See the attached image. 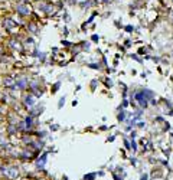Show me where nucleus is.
<instances>
[{
  "label": "nucleus",
  "mask_w": 173,
  "mask_h": 180,
  "mask_svg": "<svg viewBox=\"0 0 173 180\" xmlns=\"http://www.w3.org/2000/svg\"><path fill=\"white\" fill-rule=\"evenodd\" d=\"M3 173H5L9 179H16V177L19 176L18 167H6V169H3Z\"/></svg>",
  "instance_id": "obj_1"
},
{
  "label": "nucleus",
  "mask_w": 173,
  "mask_h": 180,
  "mask_svg": "<svg viewBox=\"0 0 173 180\" xmlns=\"http://www.w3.org/2000/svg\"><path fill=\"white\" fill-rule=\"evenodd\" d=\"M16 9H18V13H20V15H23V16H28V15L30 13V9H29L28 6H25V5H19Z\"/></svg>",
  "instance_id": "obj_2"
},
{
  "label": "nucleus",
  "mask_w": 173,
  "mask_h": 180,
  "mask_svg": "<svg viewBox=\"0 0 173 180\" xmlns=\"http://www.w3.org/2000/svg\"><path fill=\"white\" fill-rule=\"evenodd\" d=\"M26 85H28V79H26V78H20V79L16 81V86H18L19 89H25Z\"/></svg>",
  "instance_id": "obj_3"
},
{
  "label": "nucleus",
  "mask_w": 173,
  "mask_h": 180,
  "mask_svg": "<svg viewBox=\"0 0 173 180\" xmlns=\"http://www.w3.org/2000/svg\"><path fill=\"white\" fill-rule=\"evenodd\" d=\"M25 104H26L28 107H33V104H35V97H33V95H28V97L25 98Z\"/></svg>",
  "instance_id": "obj_4"
},
{
  "label": "nucleus",
  "mask_w": 173,
  "mask_h": 180,
  "mask_svg": "<svg viewBox=\"0 0 173 180\" xmlns=\"http://www.w3.org/2000/svg\"><path fill=\"white\" fill-rule=\"evenodd\" d=\"M3 25H5V28H6V29H13V28L16 26V23H15L12 19H6Z\"/></svg>",
  "instance_id": "obj_5"
},
{
  "label": "nucleus",
  "mask_w": 173,
  "mask_h": 180,
  "mask_svg": "<svg viewBox=\"0 0 173 180\" xmlns=\"http://www.w3.org/2000/svg\"><path fill=\"white\" fill-rule=\"evenodd\" d=\"M45 161H46V154H43V156L36 161V166H38V167H43V166H45Z\"/></svg>",
  "instance_id": "obj_6"
},
{
  "label": "nucleus",
  "mask_w": 173,
  "mask_h": 180,
  "mask_svg": "<svg viewBox=\"0 0 173 180\" xmlns=\"http://www.w3.org/2000/svg\"><path fill=\"white\" fill-rule=\"evenodd\" d=\"M10 46H12L13 49H18V51H20V49H22L20 43H19V42H16V40H12V42H10Z\"/></svg>",
  "instance_id": "obj_7"
},
{
  "label": "nucleus",
  "mask_w": 173,
  "mask_h": 180,
  "mask_svg": "<svg viewBox=\"0 0 173 180\" xmlns=\"http://www.w3.org/2000/svg\"><path fill=\"white\" fill-rule=\"evenodd\" d=\"M5 85H6V86H13V85H16V84H15V81H13L12 78H6V79H5Z\"/></svg>",
  "instance_id": "obj_8"
},
{
  "label": "nucleus",
  "mask_w": 173,
  "mask_h": 180,
  "mask_svg": "<svg viewBox=\"0 0 173 180\" xmlns=\"http://www.w3.org/2000/svg\"><path fill=\"white\" fill-rule=\"evenodd\" d=\"M118 120H120V121H124V120H126V113H124V111H121V114H118Z\"/></svg>",
  "instance_id": "obj_9"
},
{
  "label": "nucleus",
  "mask_w": 173,
  "mask_h": 180,
  "mask_svg": "<svg viewBox=\"0 0 173 180\" xmlns=\"http://www.w3.org/2000/svg\"><path fill=\"white\" fill-rule=\"evenodd\" d=\"M91 5H93L91 0H88V2H84V3H82V6H84V7H90Z\"/></svg>",
  "instance_id": "obj_10"
},
{
  "label": "nucleus",
  "mask_w": 173,
  "mask_h": 180,
  "mask_svg": "<svg viewBox=\"0 0 173 180\" xmlns=\"http://www.w3.org/2000/svg\"><path fill=\"white\" fill-rule=\"evenodd\" d=\"M94 177H95V174H94V173H91L90 176H85V180H93Z\"/></svg>",
  "instance_id": "obj_11"
},
{
  "label": "nucleus",
  "mask_w": 173,
  "mask_h": 180,
  "mask_svg": "<svg viewBox=\"0 0 173 180\" xmlns=\"http://www.w3.org/2000/svg\"><path fill=\"white\" fill-rule=\"evenodd\" d=\"M64 104H65V98H61V100H59V107H62Z\"/></svg>",
  "instance_id": "obj_12"
},
{
  "label": "nucleus",
  "mask_w": 173,
  "mask_h": 180,
  "mask_svg": "<svg viewBox=\"0 0 173 180\" xmlns=\"http://www.w3.org/2000/svg\"><path fill=\"white\" fill-rule=\"evenodd\" d=\"M30 30H32V32H36V26H33V25H30Z\"/></svg>",
  "instance_id": "obj_13"
},
{
  "label": "nucleus",
  "mask_w": 173,
  "mask_h": 180,
  "mask_svg": "<svg viewBox=\"0 0 173 180\" xmlns=\"http://www.w3.org/2000/svg\"><path fill=\"white\" fill-rule=\"evenodd\" d=\"M126 30H127V32H131V30H133V28H131V26H127V28H126Z\"/></svg>",
  "instance_id": "obj_14"
},
{
  "label": "nucleus",
  "mask_w": 173,
  "mask_h": 180,
  "mask_svg": "<svg viewBox=\"0 0 173 180\" xmlns=\"http://www.w3.org/2000/svg\"><path fill=\"white\" fill-rule=\"evenodd\" d=\"M93 40H95V42H97V40H98V36H97V35H94V36H93Z\"/></svg>",
  "instance_id": "obj_15"
},
{
  "label": "nucleus",
  "mask_w": 173,
  "mask_h": 180,
  "mask_svg": "<svg viewBox=\"0 0 173 180\" xmlns=\"http://www.w3.org/2000/svg\"><path fill=\"white\" fill-rule=\"evenodd\" d=\"M98 2H101V3H108L110 0H98Z\"/></svg>",
  "instance_id": "obj_16"
},
{
  "label": "nucleus",
  "mask_w": 173,
  "mask_h": 180,
  "mask_svg": "<svg viewBox=\"0 0 173 180\" xmlns=\"http://www.w3.org/2000/svg\"><path fill=\"white\" fill-rule=\"evenodd\" d=\"M172 20H173V12H172Z\"/></svg>",
  "instance_id": "obj_17"
},
{
  "label": "nucleus",
  "mask_w": 173,
  "mask_h": 180,
  "mask_svg": "<svg viewBox=\"0 0 173 180\" xmlns=\"http://www.w3.org/2000/svg\"><path fill=\"white\" fill-rule=\"evenodd\" d=\"M110 2H113V0H110Z\"/></svg>",
  "instance_id": "obj_18"
}]
</instances>
